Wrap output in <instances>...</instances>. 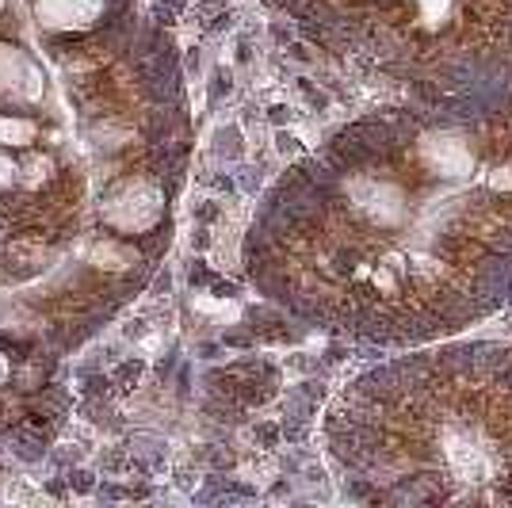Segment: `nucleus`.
Listing matches in <instances>:
<instances>
[{
	"instance_id": "f03ea898",
	"label": "nucleus",
	"mask_w": 512,
	"mask_h": 508,
	"mask_svg": "<svg viewBox=\"0 0 512 508\" xmlns=\"http://www.w3.org/2000/svg\"><path fill=\"white\" fill-rule=\"evenodd\" d=\"M344 482L386 505H512V344L398 356L325 421Z\"/></svg>"
},
{
	"instance_id": "f257e3e1",
	"label": "nucleus",
	"mask_w": 512,
	"mask_h": 508,
	"mask_svg": "<svg viewBox=\"0 0 512 508\" xmlns=\"http://www.w3.org/2000/svg\"><path fill=\"white\" fill-rule=\"evenodd\" d=\"M249 272L299 318L425 340L512 291V50L478 92L341 130L253 226Z\"/></svg>"
}]
</instances>
